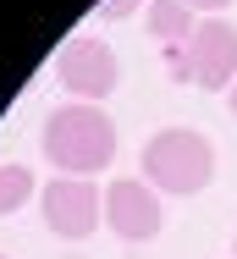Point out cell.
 <instances>
[{
  "mask_svg": "<svg viewBox=\"0 0 237 259\" xmlns=\"http://www.w3.org/2000/svg\"><path fill=\"white\" fill-rule=\"evenodd\" d=\"M39 149L55 165V177H99L116 160V121L99 105H83V100L55 105L45 116Z\"/></svg>",
  "mask_w": 237,
  "mask_h": 259,
  "instance_id": "6da1fadb",
  "label": "cell"
},
{
  "mask_svg": "<svg viewBox=\"0 0 237 259\" xmlns=\"http://www.w3.org/2000/svg\"><path fill=\"white\" fill-rule=\"evenodd\" d=\"M143 182L166 199H193L215 182V144L193 127H160L143 144Z\"/></svg>",
  "mask_w": 237,
  "mask_h": 259,
  "instance_id": "7a4b0ae2",
  "label": "cell"
},
{
  "mask_svg": "<svg viewBox=\"0 0 237 259\" xmlns=\"http://www.w3.org/2000/svg\"><path fill=\"white\" fill-rule=\"evenodd\" d=\"M166 61H171L177 83H199L204 94H232V83H237V22H226V17L199 22L182 50H166Z\"/></svg>",
  "mask_w": 237,
  "mask_h": 259,
  "instance_id": "3957f363",
  "label": "cell"
},
{
  "mask_svg": "<svg viewBox=\"0 0 237 259\" xmlns=\"http://www.w3.org/2000/svg\"><path fill=\"white\" fill-rule=\"evenodd\" d=\"M55 77H61V89L72 94V100L83 105H99L116 94V83H122V61L116 50L94 39V33H77V39H66L61 55H55Z\"/></svg>",
  "mask_w": 237,
  "mask_h": 259,
  "instance_id": "277c9868",
  "label": "cell"
},
{
  "mask_svg": "<svg viewBox=\"0 0 237 259\" xmlns=\"http://www.w3.org/2000/svg\"><path fill=\"white\" fill-rule=\"evenodd\" d=\"M39 209H45V226L55 237L83 243L105 221V193L94 188V177H55V182L39 188Z\"/></svg>",
  "mask_w": 237,
  "mask_h": 259,
  "instance_id": "5b68a950",
  "label": "cell"
},
{
  "mask_svg": "<svg viewBox=\"0 0 237 259\" xmlns=\"http://www.w3.org/2000/svg\"><path fill=\"white\" fill-rule=\"evenodd\" d=\"M105 226H110L122 243H154L160 226H166L160 193H154L143 177H116V182L105 188Z\"/></svg>",
  "mask_w": 237,
  "mask_h": 259,
  "instance_id": "8992f818",
  "label": "cell"
},
{
  "mask_svg": "<svg viewBox=\"0 0 237 259\" xmlns=\"http://www.w3.org/2000/svg\"><path fill=\"white\" fill-rule=\"evenodd\" d=\"M193 28H199V22H193V11L182 0H149V33H154L166 50H182L193 39Z\"/></svg>",
  "mask_w": 237,
  "mask_h": 259,
  "instance_id": "52a82bcc",
  "label": "cell"
},
{
  "mask_svg": "<svg viewBox=\"0 0 237 259\" xmlns=\"http://www.w3.org/2000/svg\"><path fill=\"white\" fill-rule=\"evenodd\" d=\"M33 193H39V177H33L28 165H17V160L0 165V215H17Z\"/></svg>",
  "mask_w": 237,
  "mask_h": 259,
  "instance_id": "ba28073f",
  "label": "cell"
},
{
  "mask_svg": "<svg viewBox=\"0 0 237 259\" xmlns=\"http://www.w3.org/2000/svg\"><path fill=\"white\" fill-rule=\"evenodd\" d=\"M127 11H138V0H99V17H105V22L127 17Z\"/></svg>",
  "mask_w": 237,
  "mask_h": 259,
  "instance_id": "9c48e42d",
  "label": "cell"
},
{
  "mask_svg": "<svg viewBox=\"0 0 237 259\" xmlns=\"http://www.w3.org/2000/svg\"><path fill=\"white\" fill-rule=\"evenodd\" d=\"M182 6H188V11H210V17H221L232 0H182Z\"/></svg>",
  "mask_w": 237,
  "mask_h": 259,
  "instance_id": "30bf717a",
  "label": "cell"
},
{
  "mask_svg": "<svg viewBox=\"0 0 237 259\" xmlns=\"http://www.w3.org/2000/svg\"><path fill=\"white\" fill-rule=\"evenodd\" d=\"M226 100H232V116H237V83H232V94H226Z\"/></svg>",
  "mask_w": 237,
  "mask_h": 259,
  "instance_id": "8fae6325",
  "label": "cell"
},
{
  "mask_svg": "<svg viewBox=\"0 0 237 259\" xmlns=\"http://www.w3.org/2000/svg\"><path fill=\"white\" fill-rule=\"evenodd\" d=\"M232 254H237V243H232Z\"/></svg>",
  "mask_w": 237,
  "mask_h": 259,
  "instance_id": "7c38bea8",
  "label": "cell"
},
{
  "mask_svg": "<svg viewBox=\"0 0 237 259\" xmlns=\"http://www.w3.org/2000/svg\"><path fill=\"white\" fill-rule=\"evenodd\" d=\"M0 259H6V254H0Z\"/></svg>",
  "mask_w": 237,
  "mask_h": 259,
  "instance_id": "4fadbf2b",
  "label": "cell"
}]
</instances>
